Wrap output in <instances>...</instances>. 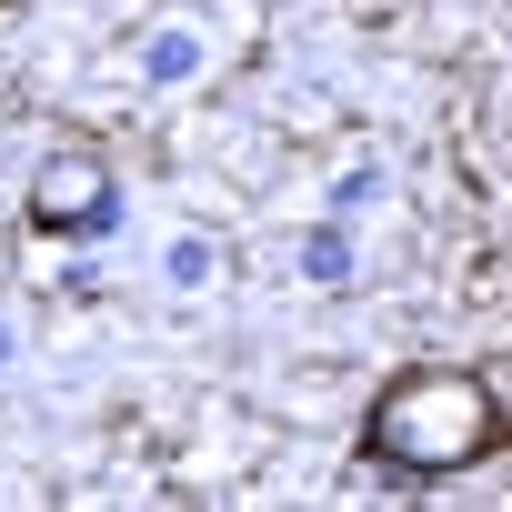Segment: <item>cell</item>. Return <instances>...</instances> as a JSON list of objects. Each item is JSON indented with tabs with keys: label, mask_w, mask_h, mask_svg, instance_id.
<instances>
[{
	"label": "cell",
	"mask_w": 512,
	"mask_h": 512,
	"mask_svg": "<svg viewBox=\"0 0 512 512\" xmlns=\"http://www.w3.org/2000/svg\"><path fill=\"white\" fill-rule=\"evenodd\" d=\"M31 221L41 231H81V221H111V171L91 151H61L41 181H31Z\"/></svg>",
	"instance_id": "obj_2"
},
{
	"label": "cell",
	"mask_w": 512,
	"mask_h": 512,
	"mask_svg": "<svg viewBox=\"0 0 512 512\" xmlns=\"http://www.w3.org/2000/svg\"><path fill=\"white\" fill-rule=\"evenodd\" d=\"M362 442H372L382 462H402V472H462V462H482V452L502 442V402H492L482 372L432 362V372H402V382L372 402Z\"/></svg>",
	"instance_id": "obj_1"
}]
</instances>
